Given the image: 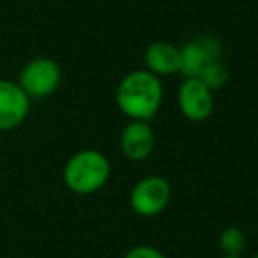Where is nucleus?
<instances>
[{"label": "nucleus", "mask_w": 258, "mask_h": 258, "mask_svg": "<svg viewBox=\"0 0 258 258\" xmlns=\"http://www.w3.org/2000/svg\"><path fill=\"white\" fill-rule=\"evenodd\" d=\"M179 110L187 120L204 122L214 110V92L198 78H184L177 92Z\"/></svg>", "instance_id": "obj_6"}, {"label": "nucleus", "mask_w": 258, "mask_h": 258, "mask_svg": "<svg viewBox=\"0 0 258 258\" xmlns=\"http://www.w3.org/2000/svg\"><path fill=\"white\" fill-rule=\"evenodd\" d=\"M163 104L161 78L147 69L131 71L117 87V106L131 120H151Z\"/></svg>", "instance_id": "obj_1"}, {"label": "nucleus", "mask_w": 258, "mask_h": 258, "mask_svg": "<svg viewBox=\"0 0 258 258\" xmlns=\"http://www.w3.org/2000/svg\"><path fill=\"white\" fill-rule=\"evenodd\" d=\"M170 198L172 186L168 180L161 175H149L135 184L129 195V204L142 218H154L165 211Z\"/></svg>", "instance_id": "obj_4"}, {"label": "nucleus", "mask_w": 258, "mask_h": 258, "mask_svg": "<svg viewBox=\"0 0 258 258\" xmlns=\"http://www.w3.org/2000/svg\"><path fill=\"white\" fill-rule=\"evenodd\" d=\"M156 144L154 131L147 120H131L120 133V151L129 161H144Z\"/></svg>", "instance_id": "obj_8"}, {"label": "nucleus", "mask_w": 258, "mask_h": 258, "mask_svg": "<svg viewBox=\"0 0 258 258\" xmlns=\"http://www.w3.org/2000/svg\"><path fill=\"white\" fill-rule=\"evenodd\" d=\"M247 246V237L239 226H226L219 233V249L223 254H242Z\"/></svg>", "instance_id": "obj_10"}, {"label": "nucleus", "mask_w": 258, "mask_h": 258, "mask_svg": "<svg viewBox=\"0 0 258 258\" xmlns=\"http://www.w3.org/2000/svg\"><path fill=\"white\" fill-rule=\"evenodd\" d=\"M145 69L158 78L180 73V48L168 41H154L145 48Z\"/></svg>", "instance_id": "obj_9"}, {"label": "nucleus", "mask_w": 258, "mask_h": 258, "mask_svg": "<svg viewBox=\"0 0 258 258\" xmlns=\"http://www.w3.org/2000/svg\"><path fill=\"white\" fill-rule=\"evenodd\" d=\"M253 258H258V253H256V254H254V256H253Z\"/></svg>", "instance_id": "obj_14"}, {"label": "nucleus", "mask_w": 258, "mask_h": 258, "mask_svg": "<svg viewBox=\"0 0 258 258\" xmlns=\"http://www.w3.org/2000/svg\"><path fill=\"white\" fill-rule=\"evenodd\" d=\"M124 258H166V254L154 246L140 244V246L131 247V249L124 254Z\"/></svg>", "instance_id": "obj_12"}, {"label": "nucleus", "mask_w": 258, "mask_h": 258, "mask_svg": "<svg viewBox=\"0 0 258 258\" xmlns=\"http://www.w3.org/2000/svg\"><path fill=\"white\" fill-rule=\"evenodd\" d=\"M30 97L15 82L0 80V131L16 129L27 118Z\"/></svg>", "instance_id": "obj_7"}, {"label": "nucleus", "mask_w": 258, "mask_h": 258, "mask_svg": "<svg viewBox=\"0 0 258 258\" xmlns=\"http://www.w3.org/2000/svg\"><path fill=\"white\" fill-rule=\"evenodd\" d=\"M110 172V161L103 152L85 149L68 159L62 177L68 189H71L73 193L92 195L106 186Z\"/></svg>", "instance_id": "obj_2"}, {"label": "nucleus", "mask_w": 258, "mask_h": 258, "mask_svg": "<svg viewBox=\"0 0 258 258\" xmlns=\"http://www.w3.org/2000/svg\"><path fill=\"white\" fill-rule=\"evenodd\" d=\"M221 258H244L242 254H223Z\"/></svg>", "instance_id": "obj_13"}, {"label": "nucleus", "mask_w": 258, "mask_h": 258, "mask_svg": "<svg viewBox=\"0 0 258 258\" xmlns=\"http://www.w3.org/2000/svg\"><path fill=\"white\" fill-rule=\"evenodd\" d=\"M62 83V69L53 58L37 57L23 66L18 85L30 99H43L57 92Z\"/></svg>", "instance_id": "obj_3"}, {"label": "nucleus", "mask_w": 258, "mask_h": 258, "mask_svg": "<svg viewBox=\"0 0 258 258\" xmlns=\"http://www.w3.org/2000/svg\"><path fill=\"white\" fill-rule=\"evenodd\" d=\"M221 60V43L212 36H198L180 48V75L184 78H200L205 69Z\"/></svg>", "instance_id": "obj_5"}, {"label": "nucleus", "mask_w": 258, "mask_h": 258, "mask_svg": "<svg viewBox=\"0 0 258 258\" xmlns=\"http://www.w3.org/2000/svg\"><path fill=\"white\" fill-rule=\"evenodd\" d=\"M228 78H230L228 68H226V64L221 60V62H216V64H212L211 68L205 69L204 75H202L198 80H202L212 92H216V90H221L223 87L226 85Z\"/></svg>", "instance_id": "obj_11"}]
</instances>
